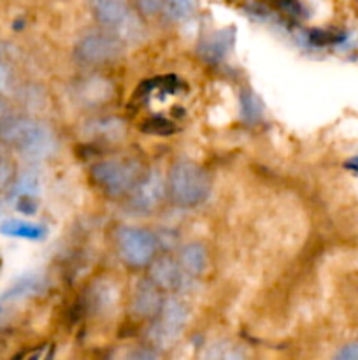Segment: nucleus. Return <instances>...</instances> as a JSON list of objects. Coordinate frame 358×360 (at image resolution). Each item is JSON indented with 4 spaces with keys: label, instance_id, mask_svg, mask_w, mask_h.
<instances>
[{
    "label": "nucleus",
    "instance_id": "1",
    "mask_svg": "<svg viewBox=\"0 0 358 360\" xmlns=\"http://www.w3.org/2000/svg\"><path fill=\"white\" fill-rule=\"evenodd\" d=\"M0 141L21 153L27 160H44L55 151V136L42 122L11 115L0 123Z\"/></svg>",
    "mask_w": 358,
    "mask_h": 360
},
{
    "label": "nucleus",
    "instance_id": "2",
    "mask_svg": "<svg viewBox=\"0 0 358 360\" xmlns=\"http://www.w3.org/2000/svg\"><path fill=\"white\" fill-rule=\"evenodd\" d=\"M209 190V176L192 160H178L168 171L167 192L178 206H197L206 199Z\"/></svg>",
    "mask_w": 358,
    "mask_h": 360
},
{
    "label": "nucleus",
    "instance_id": "3",
    "mask_svg": "<svg viewBox=\"0 0 358 360\" xmlns=\"http://www.w3.org/2000/svg\"><path fill=\"white\" fill-rule=\"evenodd\" d=\"M119 259L130 267L150 266L157 253V239L151 232L140 227H121L116 234Z\"/></svg>",
    "mask_w": 358,
    "mask_h": 360
},
{
    "label": "nucleus",
    "instance_id": "4",
    "mask_svg": "<svg viewBox=\"0 0 358 360\" xmlns=\"http://www.w3.org/2000/svg\"><path fill=\"white\" fill-rule=\"evenodd\" d=\"M91 176H93V181L97 183V186H100L111 197L128 193L139 179L135 165L123 160L98 162L91 169Z\"/></svg>",
    "mask_w": 358,
    "mask_h": 360
},
{
    "label": "nucleus",
    "instance_id": "5",
    "mask_svg": "<svg viewBox=\"0 0 358 360\" xmlns=\"http://www.w3.org/2000/svg\"><path fill=\"white\" fill-rule=\"evenodd\" d=\"M121 41L114 32H91L79 39L76 46V56L79 62L88 65H102V63L114 62L121 56Z\"/></svg>",
    "mask_w": 358,
    "mask_h": 360
},
{
    "label": "nucleus",
    "instance_id": "6",
    "mask_svg": "<svg viewBox=\"0 0 358 360\" xmlns=\"http://www.w3.org/2000/svg\"><path fill=\"white\" fill-rule=\"evenodd\" d=\"M158 323L154 329V338L160 343H171L175 338L181 336L186 322H188V308L179 299H165L160 313H158Z\"/></svg>",
    "mask_w": 358,
    "mask_h": 360
},
{
    "label": "nucleus",
    "instance_id": "7",
    "mask_svg": "<svg viewBox=\"0 0 358 360\" xmlns=\"http://www.w3.org/2000/svg\"><path fill=\"white\" fill-rule=\"evenodd\" d=\"M165 192H167V188H165L164 176L158 171L147 172L144 178L137 179L133 188L130 190V193H132V206L137 211L150 213V211L157 210L160 206L165 197Z\"/></svg>",
    "mask_w": 358,
    "mask_h": 360
},
{
    "label": "nucleus",
    "instance_id": "8",
    "mask_svg": "<svg viewBox=\"0 0 358 360\" xmlns=\"http://www.w3.org/2000/svg\"><path fill=\"white\" fill-rule=\"evenodd\" d=\"M93 18L105 30L119 32L128 23V4L126 0H90Z\"/></svg>",
    "mask_w": 358,
    "mask_h": 360
},
{
    "label": "nucleus",
    "instance_id": "9",
    "mask_svg": "<svg viewBox=\"0 0 358 360\" xmlns=\"http://www.w3.org/2000/svg\"><path fill=\"white\" fill-rule=\"evenodd\" d=\"M164 301L160 287H157L151 280L140 281L133 292L132 313L140 319H154L160 313Z\"/></svg>",
    "mask_w": 358,
    "mask_h": 360
},
{
    "label": "nucleus",
    "instance_id": "10",
    "mask_svg": "<svg viewBox=\"0 0 358 360\" xmlns=\"http://www.w3.org/2000/svg\"><path fill=\"white\" fill-rule=\"evenodd\" d=\"M183 274L185 271L181 269L179 262L172 260L171 257H160L154 262L151 260L150 280L161 290H175L181 285Z\"/></svg>",
    "mask_w": 358,
    "mask_h": 360
},
{
    "label": "nucleus",
    "instance_id": "11",
    "mask_svg": "<svg viewBox=\"0 0 358 360\" xmlns=\"http://www.w3.org/2000/svg\"><path fill=\"white\" fill-rule=\"evenodd\" d=\"M179 266L185 271V274L190 276H199L204 269H206L207 264V252L200 243H190L185 245L179 252L178 259Z\"/></svg>",
    "mask_w": 358,
    "mask_h": 360
},
{
    "label": "nucleus",
    "instance_id": "12",
    "mask_svg": "<svg viewBox=\"0 0 358 360\" xmlns=\"http://www.w3.org/2000/svg\"><path fill=\"white\" fill-rule=\"evenodd\" d=\"M0 232L9 238H23V239H41L44 238L46 229L41 225L28 224L21 220H6L0 225Z\"/></svg>",
    "mask_w": 358,
    "mask_h": 360
},
{
    "label": "nucleus",
    "instance_id": "13",
    "mask_svg": "<svg viewBox=\"0 0 358 360\" xmlns=\"http://www.w3.org/2000/svg\"><path fill=\"white\" fill-rule=\"evenodd\" d=\"M91 134L107 141H118L125 136V123L119 118H100L91 125Z\"/></svg>",
    "mask_w": 358,
    "mask_h": 360
},
{
    "label": "nucleus",
    "instance_id": "14",
    "mask_svg": "<svg viewBox=\"0 0 358 360\" xmlns=\"http://www.w3.org/2000/svg\"><path fill=\"white\" fill-rule=\"evenodd\" d=\"M161 11L171 21H185L197 11V0H165Z\"/></svg>",
    "mask_w": 358,
    "mask_h": 360
},
{
    "label": "nucleus",
    "instance_id": "15",
    "mask_svg": "<svg viewBox=\"0 0 358 360\" xmlns=\"http://www.w3.org/2000/svg\"><path fill=\"white\" fill-rule=\"evenodd\" d=\"M39 192V179L34 174H23L14 183V197H32Z\"/></svg>",
    "mask_w": 358,
    "mask_h": 360
},
{
    "label": "nucleus",
    "instance_id": "16",
    "mask_svg": "<svg viewBox=\"0 0 358 360\" xmlns=\"http://www.w3.org/2000/svg\"><path fill=\"white\" fill-rule=\"evenodd\" d=\"M142 130L147 134H154V136H168V134L174 132L175 127L172 125V122H168V120L154 116V118H150L144 122Z\"/></svg>",
    "mask_w": 358,
    "mask_h": 360
},
{
    "label": "nucleus",
    "instance_id": "17",
    "mask_svg": "<svg viewBox=\"0 0 358 360\" xmlns=\"http://www.w3.org/2000/svg\"><path fill=\"white\" fill-rule=\"evenodd\" d=\"M14 162L11 160L9 155L0 148V190L7 188L14 179Z\"/></svg>",
    "mask_w": 358,
    "mask_h": 360
},
{
    "label": "nucleus",
    "instance_id": "18",
    "mask_svg": "<svg viewBox=\"0 0 358 360\" xmlns=\"http://www.w3.org/2000/svg\"><path fill=\"white\" fill-rule=\"evenodd\" d=\"M242 111L248 120H256L262 115V104L251 91H244L242 95Z\"/></svg>",
    "mask_w": 358,
    "mask_h": 360
},
{
    "label": "nucleus",
    "instance_id": "19",
    "mask_svg": "<svg viewBox=\"0 0 358 360\" xmlns=\"http://www.w3.org/2000/svg\"><path fill=\"white\" fill-rule=\"evenodd\" d=\"M133 2H135L139 13H142L144 16H154L161 11L165 0H133Z\"/></svg>",
    "mask_w": 358,
    "mask_h": 360
},
{
    "label": "nucleus",
    "instance_id": "20",
    "mask_svg": "<svg viewBox=\"0 0 358 360\" xmlns=\"http://www.w3.org/2000/svg\"><path fill=\"white\" fill-rule=\"evenodd\" d=\"M336 359L339 360H358V343H350L337 352Z\"/></svg>",
    "mask_w": 358,
    "mask_h": 360
},
{
    "label": "nucleus",
    "instance_id": "21",
    "mask_svg": "<svg viewBox=\"0 0 358 360\" xmlns=\"http://www.w3.org/2000/svg\"><path fill=\"white\" fill-rule=\"evenodd\" d=\"M11 86V70L6 63L0 62V94L9 90Z\"/></svg>",
    "mask_w": 358,
    "mask_h": 360
},
{
    "label": "nucleus",
    "instance_id": "22",
    "mask_svg": "<svg viewBox=\"0 0 358 360\" xmlns=\"http://www.w3.org/2000/svg\"><path fill=\"white\" fill-rule=\"evenodd\" d=\"M11 115H13V112H11L9 102H7L6 98H4V95L0 94V123L6 122Z\"/></svg>",
    "mask_w": 358,
    "mask_h": 360
},
{
    "label": "nucleus",
    "instance_id": "23",
    "mask_svg": "<svg viewBox=\"0 0 358 360\" xmlns=\"http://www.w3.org/2000/svg\"><path fill=\"white\" fill-rule=\"evenodd\" d=\"M346 169H351V171L358 172V157L351 158V160L346 162Z\"/></svg>",
    "mask_w": 358,
    "mask_h": 360
}]
</instances>
